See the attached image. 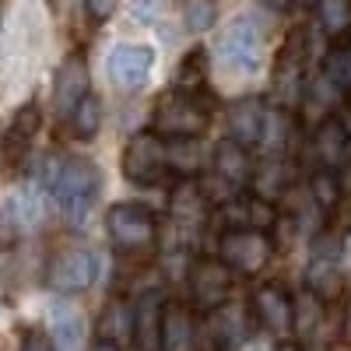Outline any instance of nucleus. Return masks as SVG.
<instances>
[{"instance_id":"obj_1","label":"nucleus","mask_w":351,"mask_h":351,"mask_svg":"<svg viewBox=\"0 0 351 351\" xmlns=\"http://www.w3.org/2000/svg\"><path fill=\"white\" fill-rule=\"evenodd\" d=\"M46 190L71 221H81L102 193V172L92 158L64 155L46 165Z\"/></svg>"},{"instance_id":"obj_2","label":"nucleus","mask_w":351,"mask_h":351,"mask_svg":"<svg viewBox=\"0 0 351 351\" xmlns=\"http://www.w3.org/2000/svg\"><path fill=\"white\" fill-rule=\"evenodd\" d=\"M106 232H109L112 250L120 253L123 260H148L158 250L162 221H158V215L148 208V204L123 200V204H112L109 208Z\"/></svg>"},{"instance_id":"obj_3","label":"nucleus","mask_w":351,"mask_h":351,"mask_svg":"<svg viewBox=\"0 0 351 351\" xmlns=\"http://www.w3.org/2000/svg\"><path fill=\"white\" fill-rule=\"evenodd\" d=\"M306 60H309V28L295 25L285 36L278 60H274V74H271V88H267V102L278 109H299L302 92H306Z\"/></svg>"},{"instance_id":"obj_4","label":"nucleus","mask_w":351,"mask_h":351,"mask_svg":"<svg viewBox=\"0 0 351 351\" xmlns=\"http://www.w3.org/2000/svg\"><path fill=\"white\" fill-rule=\"evenodd\" d=\"M148 127L162 137H204L211 127V106L204 102V92L169 88L158 95Z\"/></svg>"},{"instance_id":"obj_5","label":"nucleus","mask_w":351,"mask_h":351,"mask_svg":"<svg viewBox=\"0 0 351 351\" xmlns=\"http://www.w3.org/2000/svg\"><path fill=\"white\" fill-rule=\"evenodd\" d=\"M344 232L337 228H319L313 236V253H309V271H306V288L316 291L324 302H334L344 295Z\"/></svg>"},{"instance_id":"obj_6","label":"nucleus","mask_w":351,"mask_h":351,"mask_svg":"<svg viewBox=\"0 0 351 351\" xmlns=\"http://www.w3.org/2000/svg\"><path fill=\"white\" fill-rule=\"evenodd\" d=\"M120 169H123V180L130 186H144V190H148V186H162L172 176L165 137L155 134L152 127L130 134V141L123 144V155H120Z\"/></svg>"},{"instance_id":"obj_7","label":"nucleus","mask_w":351,"mask_h":351,"mask_svg":"<svg viewBox=\"0 0 351 351\" xmlns=\"http://www.w3.org/2000/svg\"><path fill=\"white\" fill-rule=\"evenodd\" d=\"M263 46H267V32L253 14L232 18V25L218 39V56L228 74L236 77H253L263 64Z\"/></svg>"},{"instance_id":"obj_8","label":"nucleus","mask_w":351,"mask_h":351,"mask_svg":"<svg viewBox=\"0 0 351 351\" xmlns=\"http://www.w3.org/2000/svg\"><path fill=\"white\" fill-rule=\"evenodd\" d=\"M236 271L228 267L221 256H200L190 263L186 288H190V306L197 313H215L232 302V288H236Z\"/></svg>"},{"instance_id":"obj_9","label":"nucleus","mask_w":351,"mask_h":351,"mask_svg":"<svg viewBox=\"0 0 351 351\" xmlns=\"http://www.w3.org/2000/svg\"><path fill=\"white\" fill-rule=\"evenodd\" d=\"M218 256L239 278H256L274 256V239L263 228H225L218 239Z\"/></svg>"},{"instance_id":"obj_10","label":"nucleus","mask_w":351,"mask_h":351,"mask_svg":"<svg viewBox=\"0 0 351 351\" xmlns=\"http://www.w3.org/2000/svg\"><path fill=\"white\" fill-rule=\"evenodd\" d=\"M250 309L260 330H267L274 341H291L295 337V295L281 281H263L253 288Z\"/></svg>"},{"instance_id":"obj_11","label":"nucleus","mask_w":351,"mask_h":351,"mask_svg":"<svg viewBox=\"0 0 351 351\" xmlns=\"http://www.w3.org/2000/svg\"><path fill=\"white\" fill-rule=\"evenodd\" d=\"M99 278V260L88 246H67L60 253H53L46 263V285L56 295H81L95 285Z\"/></svg>"},{"instance_id":"obj_12","label":"nucleus","mask_w":351,"mask_h":351,"mask_svg":"<svg viewBox=\"0 0 351 351\" xmlns=\"http://www.w3.org/2000/svg\"><path fill=\"white\" fill-rule=\"evenodd\" d=\"M152 71H155V49L144 43L112 46L109 60H106V74H109L112 88H120V92H141L148 84Z\"/></svg>"},{"instance_id":"obj_13","label":"nucleus","mask_w":351,"mask_h":351,"mask_svg":"<svg viewBox=\"0 0 351 351\" xmlns=\"http://www.w3.org/2000/svg\"><path fill=\"white\" fill-rule=\"evenodd\" d=\"M39 127H43V109L36 99H28L14 109V116L8 120V130L0 134V158H4L8 169H18L28 152H32V144L39 137Z\"/></svg>"},{"instance_id":"obj_14","label":"nucleus","mask_w":351,"mask_h":351,"mask_svg":"<svg viewBox=\"0 0 351 351\" xmlns=\"http://www.w3.org/2000/svg\"><path fill=\"white\" fill-rule=\"evenodd\" d=\"M92 92V77H88V60L84 53L74 49L71 56H64V64L56 67V77H53V106L60 112V120H67L71 109Z\"/></svg>"},{"instance_id":"obj_15","label":"nucleus","mask_w":351,"mask_h":351,"mask_svg":"<svg viewBox=\"0 0 351 351\" xmlns=\"http://www.w3.org/2000/svg\"><path fill=\"white\" fill-rule=\"evenodd\" d=\"M211 162H215V176L232 193L250 190L253 176H256V158H253V152L246 148V144L232 141V137H221L215 144V158Z\"/></svg>"},{"instance_id":"obj_16","label":"nucleus","mask_w":351,"mask_h":351,"mask_svg":"<svg viewBox=\"0 0 351 351\" xmlns=\"http://www.w3.org/2000/svg\"><path fill=\"white\" fill-rule=\"evenodd\" d=\"M197 344H200L197 309L190 302H165L158 351H197Z\"/></svg>"},{"instance_id":"obj_17","label":"nucleus","mask_w":351,"mask_h":351,"mask_svg":"<svg viewBox=\"0 0 351 351\" xmlns=\"http://www.w3.org/2000/svg\"><path fill=\"white\" fill-rule=\"evenodd\" d=\"M218 208L225 215V228H263V232H271L278 225V208L271 200L256 197L253 190H243L236 197L221 200Z\"/></svg>"},{"instance_id":"obj_18","label":"nucleus","mask_w":351,"mask_h":351,"mask_svg":"<svg viewBox=\"0 0 351 351\" xmlns=\"http://www.w3.org/2000/svg\"><path fill=\"white\" fill-rule=\"evenodd\" d=\"M253 327H256V319H253L250 302L246 306L243 302H228V306L208 313V334L218 341V351H236L250 337Z\"/></svg>"},{"instance_id":"obj_19","label":"nucleus","mask_w":351,"mask_h":351,"mask_svg":"<svg viewBox=\"0 0 351 351\" xmlns=\"http://www.w3.org/2000/svg\"><path fill=\"white\" fill-rule=\"evenodd\" d=\"M267 112L271 106H263L260 99H239L228 109V137L256 152L263 144V134H267Z\"/></svg>"},{"instance_id":"obj_20","label":"nucleus","mask_w":351,"mask_h":351,"mask_svg":"<svg viewBox=\"0 0 351 351\" xmlns=\"http://www.w3.org/2000/svg\"><path fill=\"white\" fill-rule=\"evenodd\" d=\"M313 152H316V165L319 169H334V172L344 169V162L351 155V137H348L337 112L313 127Z\"/></svg>"},{"instance_id":"obj_21","label":"nucleus","mask_w":351,"mask_h":351,"mask_svg":"<svg viewBox=\"0 0 351 351\" xmlns=\"http://www.w3.org/2000/svg\"><path fill=\"white\" fill-rule=\"evenodd\" d=\"M291 183H295V172H291L288 155H267V158L256 162V176H253L250 190H253L256 197H263V200L278 204V197L288 193Z\"/></svg>"},{"instance_id":"obj_22","label":"nucleus","mask_w":351,"mask_h":351,"mask_svg":"<svg viewBox=\"0 0 351 351\" xmlns=\"http://www.w3.org/2000/svg\"><path fill=\"white\" fill-rule=\"evenodd\" d=\"M162 313H165V299L162 291H144L141 302L134 306V341L141 351H158V337H162Z\"/></svg>"},{"instance_id":"obj_23","label":"nucleus","mask_w":351,"mask_h":351,"mask_svg":"<svg viewBox=\"0 0 351 351\" xmlns=\"http://www.w3.org/2000/svg\"><path fill=\"white\" fill-rule=\"evenodd\" d=\"M172 218L186 225V228H200L204 221H208V190L197 186L193 180H183L180 186H176L172 193Z\"/></svg>"},{"instance_id":"obj_24","label":"nucleus","mask_w":351,"mask_h":351,"mask_svg":"<svg viewBox=\"0 0 351 351\" xmlns=\"http://www.w3.org/2000/svg\"><path fill=\"white\" fill-rule=\"evenodd\" d=\"M95 337L116 341V344L130 341V337H134V306L123 302V299L106 302V309H102L99 319H95Z\"/></svg>"},{"instance_id":"obj_25","label":"nucleus","mask_w":351,"mask_h":351,"mask_svg":"<svg viewBox=\"0 0 351 351\" xmlns=\"http://www.w3.org/2000/svg\"><path fill=\"white\" fill-rule=\"evenodd\" d=\"M165 152H169V169L180 180H193L204 169V144L200 137H165Z\"/></svg>"},{"instance_id":"obj_26","label":"nucleus","mask_w":351,"mask_h":351,"mask_svg":"<svg viewBox=\"0 0 351 351\" xmlns=\"http://www.w3.org/2000/svg\"><path fill=\"white\" fill-rule=\"evenodd\" d=\"M102 99L95 95V92H88L74 109H71V116H67V130H71V137L74 141H92L99 130H102Z\"/></svg>"},{"instance_id":"obj_27","label":"nucleus","mask_w":351,"mask_h":351,"mask_svg":"<svg viewBox=\"0 0 351 351\" xmlns=\"http://www.w3.org/2000/svg\"><path fill=\"white\" fill-rule=\"evenodd\" d=\"M319 327H324V299L306 288L302 295H295V337L291 341H313Z\"/></svg>"},{"instance_id":"obj_28","label":"nucleus","mask_w":351,"mask_h":351,"mask_svg":"<svg viewBox=\"0 0 351 351\" xmlns=\"http://www.w3.org/2000/svg\"><path fill=\"white\" fill-rule=\"evenodd\" d=\"M204 84H208V49L193 46V49L183 53L180 67H176L172 88H183V92H204Z\"/></svg>"},{"instance_id":"obj_29","label":"nucleus","mask_w":351,"mask_h":351,"mask_svg":"<svg viewBox=\"0 0 351 351\" xmlns=\"http://www.w3.org/2000/svg\"><path fill=\"white\" fill-rule=\"evenodd\" d=\"M309 197H313V204H316L319 211L334 215V211H337V204H341V197H344L341 172H334V169H319V165H316V172L309 176Z\"/></svg>"},{"instance_id":"obj_30","label":"nucleus","mask_w":351,"mask_h":351,"mask_svg":"<svg viewBox=\"0 0 351 351\" xmlns=\"http://www.w3.org/2000/svg\"><path fill=\"white\" fill-rule=\"evenodd\" d=\"M319 74H324L337 92L351 95V43H334L324 56V64H319Z\"/></svg>"},{"instance_id":"obj_31","label":"nucleus","mask_w":351,"mask_h":351,"mask_svg":"<svg viewBox=\"0 0 351 351\" xmlns=\"http://www.w3.org/2000/svg\"><path fill=\"white\" fill-rule=\"evenodd\" d=\"M316 25L330 39L351 32V0H316Z\"/></svg>"},{"instance_id":"obj_32","label":"nucleus","mask_w":351,"mask_h":351,"mask_svg":"<svg viewBox=\"0 0 351 351\" xmlns=\"http://www.w3.org/2000/svg\"><path fill=\"white\" fill-rule=\"evenodd\" d=\"M183 21H186V28L193 36L208 32V28H215V21H218V4L215 0H186Z\"/></svg>"},{"instance_id":"obj_33","label":"nucleus","mask_w":351,"mask_h":351,"mask_svg":"<svg viewBox=\"0 0 351 351\" xmlns=\"http://www.w3.org/2000/svg\"><path fill=\"white\" fill-rule=\"evenodd\" d=\"M18 351H60V348L53 344V337H49L46 330H39V327H28V330L21 334Z\"/></svg>"},{"instance_id":"obj_34","label":"nucleus","mask_w":351,"mask_h":351,"mask_svg":"<svg viewBox=\"0 0 351 351\" xmlns=\"http://www.w3.org/2000/svg\"><path fill=\"white\" fill-rule=\"evenodd\" d=\"M116 4H120V0H84V14L92 25H106L112 18Z\"/></svg>"},{"instance_id":"obj_35","label":"nucleus","mask_w":351,"mask_h":351,"mask_svg":"<svg viewBox=\"0 0 351 351\" xmlns=\"http://www.w3.org/2000/svg\"><path fill=\"white\" fill-rule=\"evenodd\" d=\"M88 351H123V344H116V341H102V337H95L92 341V348Z\"/></svg>"},{"instance_id":"obj_36","label":"nucleus","mask_w":351,"mask_h":351,"mask_svg":"<svg viewBox=\"0 0 351 351\" xmlns=\"http://www.w3.org/2000/svg\"><path fill=\"white\" fill-rule=\"evenodd\" d=\"M337 116H341V123H344V130H348V137H351V95L344 99V106L337 109Z\"/></svg>"},{"instance_id":"obj_37","label":"nucleus","mask_w":351,"mask_h":351,"mask_svg":"<svg viewBox=\"0 0 351 351\" xmlns=\"http://www.w3.org/2000/svg\"><path fill=\"white\" fill-rule=\"evenodd\" d=\"M260 4H267L271 11H288V8H291V0H260Z\"/></svg>"},{"instance_id":"obj_38","label":"nucleus","mask_w":351,"mask_h":351,"mask_svg":"<svg viewBox=\"0 0 351 351\" xmlns=\"http://www.w3.org/2000/svg\"><path fill=\"white\" fill-rule=\"evenodd\" d=\"M274 351H302V344H299V341H278Z\"/></svg>"},{"instance_id":"obj_39","label":"nucleus","mask_w":351,"mask_h":351,"mask_svg":"<svg viewBox=\"0 0 351 351\" xmlns=\"http://www.w3.org/2000/svg\"><path fill=\"white\" fill-rule=\"evenodd\" d=\"M348 334H351V299H348Z\"/></svg>"},{"instance_id":"obj_40","label":"nucleus","mask_w":351,"mask_h":351,"mask_svg":"<svg viewBox=\"0 0 351 351\" xmlns=\"http://www.w3.org/2000/svg\"><path fill=\"white\" fill-rule=\"evenodd\" d=\"M302 4H316V0H302Z\"/></svg>"}]
</instances>
